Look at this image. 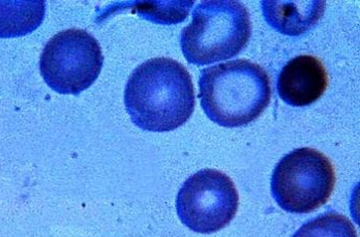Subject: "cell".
I'll return each instance as SVG.
<instances>
[{"instance_id":"4","label":"cell","mask_w":360,"mask_h":237,"mask_svg":"<svg viewBox=\"0 0 360 237\" xmlns=\"http://www.w3.org/2000/svg\"><path fill=\"white\" fill-rule=\"evenodd\" d=\"M335 181L330 160L317 149L302 147L276 165L272 173V196L286 212L309 214L327 203Z\"/></svg>"},{"instance_id":"5","label":"cell","mask_w":360,"mask_h":237,"mask_svg":"<svg viewBox=\"0 0 360 237\" xmlns=\"http://www.w3.org/2000/svg\"><path fill=\"white\" fill-rule=\"evenodd\" d=\"M100 44L83 30H63L52 37L41 52L39 71L48 87L61 94L79 96L102 71Z\"/></svg>"},{"instance_id":"2","label":"cell","mask_w":360,"mask_h":237,"mask_svg":"<svg viewBox=\"0 0 360 237\" xmlns=\"http://www.w3.org/2000/svg\"><path fill=\"white\" fill-rule=\"evenodd\" d=\"M202 109L224 128H240L256 120L269 107L270 79L265 70L248 59H236L202 70L199 80Z\"/></svg>"},{"instance_id":"9","label":"cell","mask_w":360,"mask_h":237,"mask_svg":"<svg viewBox=\"0 0 360 237\" xmlns=\"http://www.w3.org/2000/svg\"><path fill=\"white\" fill-rule=\"evenodd\" d=\"M46 14L43 0L0 1V37H24L37 30Z\"/></svg>"},{"instance_id":"7","label":"cell","mask_w":360,"mask_h":237,"mask_svg":"<svg viewBox=\"0 0 360 237\" xmlns=\"http://www.w3.org/2000/svg\"><path fill=\"white\" fill-rule=\"evenodd\" d=\"M276 87L280 98L290 106H309L326 91L328 74L317 57L300 55L283 68Z\"/></svg>"},{"instance_id":"3","label":"cell","mask_w":360,"mask_h":237,"mask_svg":"<svg viewBox=\"0 0 360 237\" xmlns=\"http://www.w3.org/2000/svg\"><path fill=\"white\" fill-rule=\"evenodd\" d=\"M252 36L249 11L237 0H207L193 12L180 45L188 63L205 65L227 60L245 49Z\"/></svg>"},{"instance_id":"10","label":"cell","mask_w":360,"mask_h":237,"mask_svg":"<svg viewBox=\"0 0 360 237\" xmlns=\"http://www.w3.org/2000/svg\"><path fill=\"white\" fill-rule=\"evenodd\" d=\"M293 237H359L352 222L337 212H327L304 224Z\"/></svg>"},{"instance_id":"6","label":"cell","mask_w":360,"mask_h":237,"mask_svg":"<svg viewBox=\"0 0 360 237\" xmlns=\"http://www.w3.org/2000/svg\"><path fill=\"white\" fill-rule=\"evenodd\" d=\"M239 196L232 179L214 169H203L186 179L176 199L180 221L188 229L212 234L236 216Z\"/></svg>"},{"instance_id":"8","label":"cell","mask_w":360,"mask_h":237,"mask_svg":"<svg viewBox=\"0 0 360 237\" xmlns=\"http://www.w3.org/2000/svg\"><path fill=\"white\" fill-rule=\"evenodd\" d=\"M326 2L322 0H274L262 1L267 23L276 32L290 37L306 34L323 17Z\"/></svg>"},{"instance_id":"1","label":"cell","mask_w":360,"mask_h":237,"mask_svg":"<svg viewBox=\"0 0 360 237\" xmlns=\"http://www.w3.org/2000/svg\"><path fill=\"white\" fill-rule=\"evenodd\" d=\"M124 105L131 122L144 131L179 129L194 113L196 96L192 77L174 59H149L129 76Z\"/></svg>"}]
</instances>
